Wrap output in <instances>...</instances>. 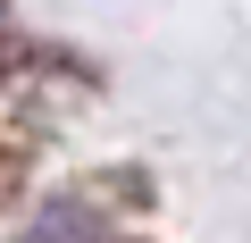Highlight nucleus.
<instances>
[{
  "instance_id": "nucleus-1",
  "label": "nucleus",
  "mask_w": 251,
  "mask_h": 243,
  "mask_svg": "<svg viewBox=\"0 0 251 243\" xmlns=\"http://www.w3.org/2000/svg\"><path fill=\"white\" fill-rule=\"evenodd\" d=\"M0 51H9V17H0Z\"/></svg>"
}]
</instances>
